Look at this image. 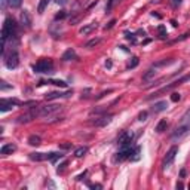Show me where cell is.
Wrapping results in <instances>:
<instances>
[{
  "instance_id": "obj_19",
  "label": "cell",
  "mask_w": 190,
  "mask_h": 190,
  "mask_svg": "<svg viewBox=\"0 0 190 190\" xmlns=\"http://www.w3.org/2000/svg\"><path fill=\"white\" fill-rule=\"evenodd\" d=\"M178 125H190V107H189V109L186 110V113L181 116Z\"/></svg>"
},
{
  "instance_id": "obj_21",
  "label": "cell",
  "mask_w": 190,
  "mask_h": 190,
  "mask_svg": "<svg viewBox=\"0 0 190 190\" xmlns=\"http://www.w3.org/2000/svg\"><path fill=\"white\" fill-rule=\"evenodd\" d=\"M49 2H51V0H40V3H39V8H37V12H39V14H43V12H45V9L48 8Z\"/></svg>"
},
{
  "instance_id": "obj_15",
  "label": "cell",
  "mask_w": 190,
  "mask_h": 190,
  "mask_svg": "<svg viewBox=\"0 0 190 190\" xmlns=\"http://www.w3.org/2000/svg\"><path fill=\"white\" fill-rule=\"evenodd\" d=\"M168 109V103L166 101H159V103H156L153 107H152V110H153V113L156 115V113H160V112H163V110H166Z\"/></svg>"
},
{
  "instance_id": "obj_29",
  "label": "cell",
  "mask_w": 190,
  "mask_h": 190,
  "mask_svg": "<svg viewBox=\"0 0 190 190\" xmlns=\"http://www.w3.org/2000/svg\"><path fill=\"white\" fill-rule=\"evenodd\" d=\"M8 3L11 8H20L22 5V0H8Z\"/></svg>"
},
{
  "instance_id": "obj_13",
  "label": "cell",
  "mask_w": 190,
  "mask_h": 190,
  "mask_svg": "<svg viewBox=\"0 0 190 190\" xmlns=\"http://www.w3.org/2000/svg\"><path fill=\"white\" fill-rule=\"evenodd\" d=\"M62 61H71V59H77V55H76V52H74V49H67L64 54H62V58H61Z\"/></svg>"
},
{
  "instance_id": "obj_34",
  "label": "cell",
  "mask_w": 190,
  "mask_h": 190,
  "mask_svg": "<svg viewBox=\"0 0 190 190\" xmlns=\"http://www.w3.org/2000/svg\"><path fill=\"white\" fill-rule=\"evenodd\" d=\"M115 3H116V0H109V2H107V6H106V12H110L112 8L115 6Z\"/></svg>"
},
{
  "instance_id": "obj_10",
  "label": "cell",
  "mask_w": 190,
  "mask_h": 190,
  "mask_svg": "<svg viewBox=\"0 0 190 190\" xmlns=\"http://www.w3.org/2000/svg\"><path fill=\"white\" fill-rule=\"evenodd\" d=\"M20 24L25 28H30L31 27V17L28 14V11H22L20 14Z\"/></svg>"
},
{
  "instance_id": "obj_30",
  "label": "cell",
  "mask_w": 190,
  "mask_h": 190,
  "mask_svg": "<svg viewBox=\"0 0 190 190\" xmlns=\"http://www.w3.org/2000/svg\"><path fill=\"white\" fill-rule=\"evenodd\" d=\"M138 62H140V59H138L137 57H134V58L128 62V68H134V67H137V65H138Z\"/></svg>"
},
{
  "instance_id": "obj_37",
  "label": "cell",
  "mask_w": 190,
  "mask_h": 190,
  "mask_svg": "<svg viewBox=\"0 0 190 190\" xmlns=\"http://www.w3.org/2000/svg\"><path fill=\"white\" fill-rule=\"evenodd\" d=\"M126 39H128V40H131L132 43H137V40H135V34H132V33H126Z\"/></svg>"
},
{
  "instance_id": "obj_31",
  "label": "cell",
  "mask_w": 190,
  "mask_h": 190,
  "mask_svg": "<svg viewBox=\"0 0 190 190\" xmlns=\"http://www.w3.org/2000/svg\"><path fill=\"white\" fill-rule=\"evenodd\" d=\"M181 100V95L178 94V92H172V95H171V101H174V103H178Z\"/></svg>"
},
{
  "instance_id": "obj_7",
  "label": "cell",
  "mask_w": 190,
  "mask_h": 190,
  "mask_svg": "<svg viewBox=\"0 0 190 190\" xmlns=\"http://www.w3.org/2000/svg\"><path fill=\"white\" fill-rule=\"evenodd\" d=\"M177 153H178V147H177V146H172V147L168 150V153H166V156H165V159H163V162H162L163 169L169 168V165L174 162V159H175V154H177Z\"/></svg>"
},
{
  "instance_id": "obj_35",
  "label": "cell",
  "mask_w": 190,
  "mask_h": 190,
  "mask_svg": "<svg viewBox=\"0 0 190 190\" xmlns=\"http://www.w3.org/2000/svg\"><path fill=\"white\" fill-rule=\"evenodd\" d=\"M147 115H149L147 112H141V113L138 115V120H140V122H144V120L147 119Z\"/></svg>"
},
{
  "instance_id": "obj_44",
  "label": "cell",
  "mask_w": 190,
  "mask_h": 190,
  "mask_svg": "<svg viewBox=\"0 0 190 190\" xmlns=\"http://www.w3.org/2000/svg\"><path fill=\"white\" fill-rule=\"evenodd\" d=\"M57 3H58V5H62V6H64V5L67 3V0H57Z\"/></svg>"
},
{
  "instance_id": "obj_4",
  "label": "cell",
  "mask_w": 190,
  "mask_h": 190,
  "mask_svg": "<svg viewBox=\"0 0 190 190\" xmlns=\"http://www.w3.org/2000/svg\"><path fill=\"white\" fill-rule=\"evenodd\" d=\"M18 64H20V57H18L17 51H11L8 55H5V65L8 68H11V70L17 68Z\"/></svg>"
},
{
  "instance_id": "obj_42",
  "label": "cell",
  "mask_w": 190,
  "mask_h": 190,
  "mask_svg": "<svg viewBox=\"0 0 190 190\" xmlns=\"http://www.w3.org/2000/svg\"><path fill=\"white\" fill-rule=\"evenodd\" d=\"M88 186H89L91 189H103L101 184H91V183H88Z\"/></svg>"
},
{
  "instance_id": "obj_36",
  "label": "cell",
  "mask_w": 190,
  "mask_h": 190,
  "mask_svg": "<svg viewBox=\"0 0 190 190\" xmlns=\"http://www.w3.org/2000/svg\"><path fill=\"white\" fill-rule=\"evenodd\" d=\"M169 5H171L172 8H178V6L181 5V0H169Z\"/></svg>"
},
{
  "instance_id": "obj_45",
  "label": "cell",
  "mask_w": 190,
  "mask_h": 190,
  "mask_svg": "<svg viewBox=\"0 0 190 190\" xmlns=\"http://www.w3.org/2000/svg\"><path fill=\"white\" fill-rule=\"evenodd\" d=\"M112 65H113V64H112V61L109 59V61L106 62V67H107V68H112Z\"/></svg>"
},
{
  "instance_id": "obj_22",
  "label": "cell",
  "mask_w": 190,
  "mask_h": 190,
  "mask_svg": "<svg viewBox=\"0 0 190 190\" xmlns=\"http://www.w3.org/2000/svg\"><path fill=\"white\" fill-rule=\"evenodd\" d=\"M157 31H159V39H162V40L168 39V33H166L165 25H159V27H157Z\"/></svg>"
},
{
  "instance_id": "obj_46",
  "label": "cell",
  "mask_w": 190,
  "mask_h": 190,
  "mask_svg": "<svg viewBox=\"0 0 190 190\" xmlns=\"http://www.w3.org/2000/svg\"><path fill=\"white\" fill-rule=\"evenodd\" d=\"M152 17H156V18H159V20L162 18V17H160L159 14H156V12H152Z\"/></svg>"
},
{
  "instance_id": "obj_40",
  "label": "cell",
  "mask_w": 190,
  "mask_h": 190,
  "mask_svg": "<svg viewBox=\"0 0 190 190\" xmlns=\"http://www.w3.org/2000/svg\"><path fill=\"white\" fill-rule=\"evenodd\" d=\"M115 24H116V20H112V21H110V22H109V24H107V25L104 27V28H106V30H110V28H112V27H113Z\"/></svg>"
},
{
  "instance_id": "obj_28",
  "label": "cell",
  "mask_w": 190,
  "mask_h": 190,
  "mask_svg": "<svg viewBox=\"0 0 190 190\" xmlns=\"http://www.w3.org/2000/svg\"><path fill=\"white\" fill-rule=\"evenodd\" d=\"M100 42H101V39H100V37H98V39H92V40H89V42L85 45V48H88V49H92L94 46H97Z\"/></svg>"
},
{
  "instance_id": "obj_12",
  "label": "cell",
  "mask_w": 190,
  "mask_h": 190,
  "mask_svg": "<svg viewBox=\"0 0 190 190\" xmlns=\"http://www.w3.org/2000/svg\"><path fill=\"white\" fill-rule=\"evenodd\" d=\"M15 150H17V146H15V144H5L2 149H0V154H3V156L12 154Z\"/></svg>"
},
{
  "instance_id": "obj_6",
  "label": "cell",
  "mask_w": 190,
  "mask_h": 190,
  "mask_svg": "<svg viewBox=\"0 0 190 190\" xmlns=\"http://www.w3.org/2000/svg\"><path fill=\"white\" fill-rule=\"evenodd\" d=\"M39 116V112H37V107H31L27 113H24V115H21L20 117H18V123H28V122H31L33 119H36Z\"/></svg>"
},
{
  "instance_id": "obj_43",
  "label": "cell",
  "mask_w": 190,
  "mask_h": 190,
  "mask_svg": "<svg viewBox=\"0 0 190 190\" xmlns=\"http://www.w3.org/2000/svg\"><path fill=\"white\" fill-rule=\"evenodd\" d=\"M86 174H88V171H83V174H80V175L77 177V180H83V178L86 177Z\"/></svg>"
},
{
  "instance_id": "obj_23",
  "label": "cell",
  "mask_w": 190,
  "mask_h": 190,
  "mask_svg": "<svg viewBox=\"0 0 190 190\" xmlns=\"http://www.w3.org/2000/svg\"><path fill=\"white\" fill-rule=\"evenodd\" d=\"M171 62H174V59H162V61H157V62H154L153 64V67H156V68H159V67H165V65H169Z\"/></svg>"
},
{
  "instance_id": "obj_3",
  "label": "cell",
  "mask_w": 190,
  "mask_h": 190,
  "mask_svg": "<svg viewBox=\"0 0 190 190\" xmlns=\"http://www.w3.org/2000/svg\"><path fill=\"white\" fill-rule=\"evenodd\" d=\"M62 109L61 104H48V106H40L37 107V112H39V116H49L52 113H57Z\"/></svg>"
},
{
  "instance_id": "obj_18",
  "label": "cell",
  "mask_w": 190,
  "mask_h": 190,
  "mask_svg": "<svg viewBox=\"0 0 190 190\" xmlns=\"http://www.w3.org/2000/svg\"><path fill=\"white\" fill-rule=\"evenodd\" d=\"M28 144L33 146V147H37V146L42 144V138L39 135H30L28 137Z\"/></svg>"
},
{
  "instance_id": "obj_1",
  "label": "cell",
  "mask_w": 190,
  "mask_h": 190,
  "mask_svg": "<svg viewBox=\"0 0 190 190\" xmlns=\"http://www.w3.org/2000/svg\"><path fill=\"white\" fill-rule=\"evenodd\" d=\"M15 33H17V22L14 21V18H6L2 28V40L6 42L9 37H14Z\"/></svg>"
},
{
  "instance_id": "obj_2",
  "label": "cell",
  "mask_w": 190,
  "mask_h": 190,
  "mask_svg": "<svg viewBox=\"0 0 190 190\" xmlns=\"http://www.w3.org/2000/svg\"><path fill=\"white\" fill-rule=\"evenodd\" d=\"M33 70H34L36 73H51V71L54 70V62H52L51 59L43 58V59H40L37 64H34Z\"/></svg>"
},
{
  "instance_id": "obj_27",
  "label": "cell",
  "mask_w": 190,
  "mask_h": 190,
  "mask_svg": "<svg viewBox=\"0 0 190 190\" xmlns=\"http://www.w3.org/2000/svg\"><path fill=\"white\" fill-rule=\"evenodd\" d=\"M166 126H168L166 120H160V122L156 125V132H163V131H166Z\"/></svg>"
},
{
  "instance_id": "obj_24",
  "label": "cell",
  "mask_w": 190,
  "mask_h": 190,
  "mask_svg": "<svg viewBox=\"0 0 190 190\" xmlns=\"http://www.w3.org/2000/svg\"><path fill=\"white\" fill-rule=\"evenodd\" d=\"M140 152H141V149H140V147H135V149L132 150V154L129 156V159H131L132 162H137V160L140 159Z\"/></svg>"
},
{
  "instance_id": "obj_8",
  "label": "cell",
  "mask_w": 190,
  "mask_h": 190,
  "mask_svg": "<svg viewBox=\"0 0 190 190\" xmlns=\"http://www.w3.org/2000/svg\"><path fill=\"white\" fill-rule=\"evenodd\" d=\"M190 132V125H178L172 134V140H177V138H181L184 135H187Z\"/></svg>"
},
{
  "instance_id": "obj_9",
  "label": "cell",
  "mask_w": 190,
  "mask_h": 190,
  "mask_svg": "<svg viewBox=\"0 0 190 190\" xmlns=\"http://www.w3.org/2000/svg\"><path fill=\"white\" fill-rule=\"evenodd\" d=\"M73 94V91H67V92H49L46 94V100L48 101H52V100H57V98H67Z\"/></svg>"
},
{
  "instance_id": "obj_26",
  "label": "cell",
  "mask_w": 190,
  "mask_h": 190,
  "mask_svg": "<svg viewBox=\"0 0 190 190\" xmlns=\"http://www.w3.org/2000/svg\"><path fill=\"white\" fill-rule=\"evenodd\" d=\"M62 154L61 153H48V160H51L52 163H55L58 159H61Z\"/></svg>"
},
{
  "instance_id": "obj_17",
  "label": "cell",
  "mask_w": 190,
  "mask_h": 190,
  "mask_svg": "<svg viewBox=\"0 0 190 190\" xmlns=\"http://www.w3.org/2000/svg\"><path fill=\"white\" fill-rule=\"evenodd\" d=\"M30 159L36 160V162H42V160L48 159V154L46 153H30Z\"/></svg>"
},
{
  "instance_id": "obj_32",
  "label": "cell",
  "mask_w": 190,
  "mask_h": 190,
  "mask_svg": "<svg viewBox=\"0 0 190 190\" xmlns=\"http://www.w3.org/2000/svg\"><path fill=\"white\" fill-rule=\"evenodd\" d=\"M67 17V12L65 11H59L57 15H55V21H58V20H62V18H65Z\"/></svg>"
},
{
  "instance_id": "obj_5",
  "label": "cell",
  "mask_w": 190,
  "mask_h": 190,
  "mask_svg": "<svg viewBox=\"0 0 190 190\" xmlns=\"http://www.w3.org/2000/svg\"><path fill=\"white\" fill-rule=\"evenodd\" d=\"M132 141H134V134L129 131H123L117 138V143L120 147H132Z\"/></svg>"
},
{
  "instance_id": "obj_48",
  "label": "cell",
  "mask_w": 190,
  "mask_h": 190,
  "mask_svg": "<svg viewBox=\"0 0 190 190\" xmlns=\"http://www.w3.org/2000/svg\"><path fill=\"white\" fill-rule=\"evenodd\" d=\"M180 175H181V177H186V171L181 169V171H180Z\"/></svg>"
},
{
  "instance_id": "obj_20",
  "label": "cell",
  "mask_w": 190,
  "mask_h": 190,
  "mask_svg": "<svg viewBox=\"0 0 190 190\" xmlns=\"http://www.w3.org/2000/svg\"><path fill=\"white\" fill-rule=\"evenodd\" d=\"M156 73H157V71H156V67H153V68L147 70V73H144V74H143V80H144V82H149L152 77H154V76H156Z\"/></svg>"
},
{
  "instance_id": "obj_50",
  "label": "cell",
  "mask_w": 190,
  "mask_h": 190,
  "mask_svg": "<svg viewBox=\"0 0 190 190\" xmlns=\"http://www.w3.org/2000/svg\"><path fill=\"white\" fill-rule=\"evenodd\" d=\"M189 76H190V74H189Z\"/></svg>"
},
{
  "instance_id": "obj_33",
  "label": "cell",
  "mask_w": 190,
  "mask_h": 190,
  "mask_svg": "<svg viewBox=\"0 0 190 190\" xmlns=\"http://www.w3.org/2000/svg\"><path fill=\"white\" fill-rule=\"evenodd\" d=\"M0 89H2V91H5V89H12V85H8L5 80H2V82H0Z\"/></svg>"
},
{
  "instance_id": "obj_49",
  "label": "cell",
  "mask_w": 190,
  "mask_h": 190,
  "mask_svg": "<svg viewBox=\"0 0 190 190\" xmlns=\"http://www.w3.org/2000/svg\"><path fill=\"white\" fill-rule=\"evenodd\" d=\"M184 186H183V183H177V189H183Z\"/></svg>"
},
{
  "instance_id": "obj_11",
  "label": "cell",
  "mask_w": 190,
  "mask_h": 190,
  "mask_svg": "<svg viewBox=\"0 0 190 190\" xmlns=\"http://www.w3.org/2000/svg\"><path fill=\"white\" fill-rule=\"evenodd\" d=\"M112 119H113V115H107V116H103V117H100L97 120H94L92 125H95V126H106V125H109L112 122Z\"/></svg>"
},
{
  "instance_id": "obj_41",
  "label": "cell",
  "mask_w": 190,
  "mask_h": 190,
  "mask_svg": "<svg viewBox=\"0 0 190 190\" xmlns=\"http://www.w3.org/2000/svg\"><path fill=\"white\" fill-rule=\"evenodd\" d=\"M67 165H68V162H67V160H64V162H62V163L59 165V168H58L57 171H58V172H61V171H62V169H64V168H65Z\"/></svg>"
},
{
  "instance_id": "obj_16",
  "label": "cell",
  "mask_w": 190,
  "mask_h": 190,
  "mask_svg": "<svg viewBox=\"0 0 190 190\" xmlns=\"http://www.w3.org/2000/svg\"><path fill=\"white\" fill-rule=\"evenodd\" d=\"M95 28H97V24H95V22H92V24H86V25H83V27L79 30V33H80V34H83V36H86V34L92 33Z\"/></svg>"
},
{
  "instance_id": "obj_39",
  "label": "cell",
  "mask_w": 190,
  "mask_h": 190,
  "mask_svg": "<svg viewBox=\"0 0 190 190\" xmlns=\"http://www.w3.org/2000/svg\"><path fill=\"white\" fill-rule=\"evenodd\" d=\"M113 92V89H109V91H106V92H101L100 95H98V97H97V100H100V98H103L104 97V95H107V94H112Z\"/></svg>"
},
{
  "instance_id": "obj_38",
  "label": "cell",
  "mask_w": 190,
  "mask_h": 190,
  "mask_svg": "<svg viewBox=\"0 0 190 190\" xmlns=\"http://www.w3.org/2000/svg\"><path fill=\"white\" fill-rule=\"evenodd\" d=\"M59 149L68 150V149H71V143H61V144H59Z\"/></svg>"
},
{
  "instance_id": "obj_14",
  "label": "cell",
  "mask_w": 190,
  "mask_h": 190,
  "mask_svg": "<svg viewBox=\"0 0 190 190\" xmlns=\"http://www.w3.org/2000/svg\"><path fill=\"white\" fill-rule=\"evenodd\" d=\"M45 83H52V85H55V86H59V88H67V83H65L64 80H57V79H51V80H48V82H43V80H40V82L37 83V86H42V85H45Z\"/></svg>"
},
{
  "instance_id": "obj_25",
  "label": "cell",
  "mask_w": 190,
  "mask_h": 190,
  "mask_svg": "<svg viewBox=\"0 0 190 190\" xmlns=\"http://www.w3.org/2000/svg\"><path fill=\"white\" fill-rule=\"evenodd\" d=\"M86 153H88V147H79V149H76L74 156H76V157H83Z\"/></svg>"
},
{
  "instance_id": "obj_47",
  "label": "cell",
  "mask_w": 190,
  "mask_h": 190,
  "mask_svg": "<svg viewBox=\"0 0 190 190\" xmlns=\"http://www.w3.org/2000/svg\"><path fill=\"white\" fill-rule=\"evenodd\" d=\"M171 24H172V27H177L178 24H177V21L175 20H171Z\"/></svg>"
}]
</instances>
